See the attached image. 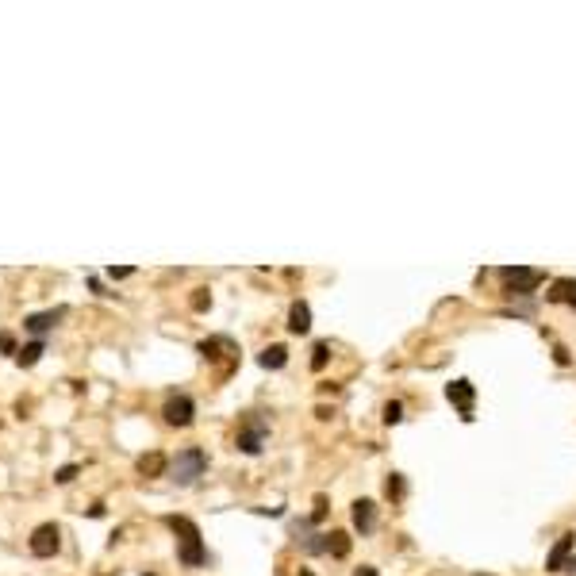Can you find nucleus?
<instances>
[{"mask_svg":"<svg viewBox=\"0 0 576 576\" xmlns=\"http://www.w3.org/2000/svg\"><path fill=\"white\" fill-rule=\"evenodd\" d=\"M27 545H31L35 557H54V553H58V545H62V531L54 523H43V526H35V531H31V542H27Z\"/></svg>","mask_w":576,"mask_h":576,"instance_id":"5","label":"nucleus"},{"mask_svg":"<svg viewBox=\"0 0 576 576\" xmlns=\"http://www.w3.org/2000/svg\"><path fill=\"white\" fill-rule=\"evenodd\" d=\"M46 354V346H43V338H35V342H27L20 354H16V362L23 365V369H31V365H39V357Z\"/></svg>","mask_w":576,"mask_h":576,"instance_id":"14","label":"nucleus"},{"mask_svg":"<svg viewBox=\"0 0 576 576\" xmlns=\"http://www.w3.org/2000/svg\"><path fill=\"white\" fill-rule=\"evenodd\" d=\"M572 550H576V534L569 531V534L557 538V545L550 550V557H545V572H565V569H569Z\"/></svg>","mask_w":576,"mask_h":576,"instance_id":"6","label":"nucleus"},{"mask_svg":"<svg viewBox=\"0 0 576 576\" xmlns=\"http://www.w3.org/2000/svg\"><path fill=\"white\" fill-rule=\"evenodd\" d=\"M545 296H550V304H572V308H576V281H572V277L553 281Z\"/></svg>","mask_w":576,"mask_h":576,"instance_id":"12","label":"nucleus"},{"mask_svg":"<svg viewBox=\"0 0 576 576\" xmlns=\"http://www.w3.org/2000/svg\"><path fill=\"white\" fill-rule=\"evenodd\" d=\"M204 469H207V453L200 450V446H188V450H181L173 461H169V480L173 484H181V488H188V484H196V480L204 477Z\"/></svg>","mask_w":576,"mask_h":576,"instance_id":"2","label":"nucleus"},{"mask_svg":"<svg viewBox=\"0 0 576 576\" xmlns=\"http://www.w3.org/2000/svg\"><path fill=\"white\" fill-rule=\"evenodd\" d=\"M258 362H261V369H285V365H288V350H285V346H266Z\"/></svg>","mask_w":576,"mask_h":576,"instance_id":"13","label":"nucleus"},{"mask_svg":"<svg viewBox=\"0 0 576 576\" xmlns=\"http://www.w3.org/2000/svg\"><path fill=\"white\" fill-rule=\"evenodd\" d=\"M162 419L169 423V427H192V419H196V403H192V396L173 392V396H169V400L162 403Z\"/></svg>","mask_w":576,"mask_h":576,"instance_id":"4","label":"nucleus"},{"mask_svg":"<svg viewBox=\"0 0 576 576\" xmlns=\"http://www.w3.org/2000/svg\"><path fill=\"white\" fill-rule=\"evenodd\" d=\"M77 473H81V469H77V465H62V469H58V473H54V484H70V480H73V477H77Z\"/></svg>","mask_w":576,"mask_h":576,"instance_id":"19","label":"nucleus"},{"mask_svg":"<svg viewBox=\"0 0 576 576\" xmlns=\"http://www.w3.org/2000/svg\"><path fill=\"white\" fill-rule=\"evenodd\" d=\"M169 526H173L177 534V561L181 565H188V569H196V565H207V550H204V542H200V531H196V523L192 518H185V515H169L165 518Z\"/></svg>","mask_w":576,"mask_h":576,"instance_id":"1","label":"nucleus"},{"mask_svg":"<svg viewBox=\"0 0 576 576\" xmlns=\"http://www.w3.org/2000/svg\"><path fill=\"white\" fill-rule=\"evenodd\" d=\"M388 496H392V499H400V496H403V480H400V473H392V477H388Z\"/></svg>","mask_w":576,"mask_h":576,"instance_id":"20","label":"nucleus"},{"mask_svg":"<svg viewBox=\"0 0 576 576\" xmlns=\"http://www.w3.org/2000/svg\"><path fill=\"white\" fill-rule=\"evenodd\" d=\"M0 354H20V350H16V342H12V335H8V330H0Z\"/></svg>","mask_w":576,"mask_h":576,"instance_id":"21","label":"nucleus"},{"mask_svg":"<svg viewBox=\"0 0 576 576\" xmlns=\"http://www.w3.org/2000/svg\"><path fill=\"white\" fill-rule=\"evenodd\" d=\"M446 396H450V403L461 411V419H473V400H477V388L469 381H453L446 384Z\"/></svg>","mask_w":576,"mask_h":576,"instance_id":"7","label":"nucleus"},{"mask_svg":"<svg viewBox=\"0 0 576 576\" xmlns=\"http://www.w3.org/2000/svg\"><path fill=\"white\" fill-rule=\"evenodd\" d=\"M499 281H504L507 296H531V292L545 281L542 269H526V266H504L499 269Z\"/></svg>","mask_w":576,"mask_h":576,"instance_id":"3","label":"nucleus"},{"mask_svg":"<svg viewBox=\"0 0 576 576\" xmlns=\"http://www.w3.org/2000/svg\"><path fill=\"white\" fill-rule=\"evenodd\" d=\"M192 308H196V311H204V308H207V288H196V296H192Z\"/></svg>","mask_w":576,"mask_h":576,"instance_id":"22","label":"nucleus"},{"mask_svg":"<svg viewBox=\"0 0 576 576\" xmlns=\"http://www.w3.org/2000/svg\"><path fill=\"white\" fill-rule=\"evenodd\" d=\"M261 442H266V423L261 419H246V427L239 430V438H234V446H239L242 453H261Z\"/></svg>","mask_w":576,"mask_h":576,"instance_id":"8","label":"nucleus"},{"mask_svg":"<svg viewBox=\"0 0 576 576\" xmlns=\"http://www.w3.org/2000/svg\"><path fill=\"white\" fill-rule=\"evenodd\" d=\"M354 526L362 534L376 531V504H373V499H357V504H354Z\"/></svg>","mask_w":576,"mask_h":576,"instance_id":"10","label":"nucleus"},{"mask_svg":"<svg viewBox=\"0 0 576 576\" xmlns=\"http://www.w3.org/2000/svg\"><path fill=\"white\" fill-rule=\"evenodd\" d=\"M327 553L346 557V553H350V534H346V531H330L327 534Z\"/></svg>","mask_w":576,"mask_h":576,"instance_id":"16","label":"nucleus"},{"mask_svg":"<svg viewBox=\"0 0 576 576\" xmlns=\"http://www.w3.org/2000/svg\"><path fill=\"white\" fill-rule=\"evenodd\" d=\"M327 354H330V346H327V342H319L315 350H311V369H315V373L327 365Z\"/></svg>","mask_w":576,"mask_h":576,"instance_id":"17","label":"nucleus"},{"mask_svg":"<svg viewBox=\"0 0 576 576\" xmlns=\"http://www.w3.org/2000/svg\"><path fill=\"white\" fill-rule=\"evenodd\" d=\"M108 277H112V281H124V277H131V269H127V266H124V269L112 266V269H108Z\"/></svg>","mask_w":576,"mask_h":576,"instance_id":"23","label":"nucleus"},{"mask_svg":"<svg viewBox=\"0 0 576 576\" xmlns=\"http://www.w3.org/2000/svg\"><path fill=\"white\" fill-rule=\"evenodd\" d=\"M400 419H403V403H400V400L384 403V423H388V427H392V423H400Z\"/></svg>","mask_w":576,"mask_h":576,"instance_id":"18","label":"nucleus"},{"mask_svg":"<svg viewBox=\"0 0 576 576\" xmlns=\"http://www.w3.org/2000/svg\"><path fill=\"white\" fill-rule=\"evenodd\" d=\"M354 576H376V569H373V565H362V569H357Z\"/></svg>","mask_w":576,"mask_h":576,"instance_id":"24","label":"nucleus"},{"mask_svg":"<svg viewBox=\"0 0 576 576\" xmlns=\"http://www.w3.org/2000/svg\"><path fill=\"white\" fill-rule=\"evenodd\" d=\"M62 319H65V308H50V311H35V315H27V319H23V327L31 330L35 338H43L46 330H50V327H58Z\"/></svg>","mask_w":576,"mask_h":576,"instance_id":"9","label":"nucleus"},{"mask_svg":"<svg viewBox=\"0 0 576 576\" xmlns=\"http://www.w3.org/2000/svg\"><path fill=\"white\" fill-rule=\"evenodd\" d=\"M165 457L162 453H146V457H138V473L143 477H158V473H165Z\"/></svg>","mask_w":576,"mask_h":576,"instance_id":"15","label":"nucleus"},{"mask_svg":"<svg viewBox=\"0 0 576 576\" xmlns=\"http://www.w3.org/2000/svg\"><path fill=\"white\" fill-rule=\"evenodd\" d=\"M288 330L292 335H308L311 330V308L304 304V300H296V304L288 308Z\"/></svg>","mask_w":576,"mask_h":576,"instance_id":"11","label":"nucleus"}]
</instances>
